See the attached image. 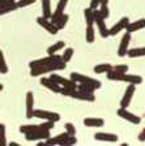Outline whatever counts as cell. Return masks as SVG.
<instances>
[{
  "instance_id": "13",
  "label": "cell",
  "mask_w": 145,
  "mask_h": 146,
  "mask_svg": "<svg viewBox=\"0 0 145 146\" xmlns=\"http://www.w3.org/2000/svg\"><path fill=\"white\" fill-rule=\"evenodd\" d=\"M130 42H131V33H126L123 36H122L120 44H119V48H118V55L120 56V58H123V56L127 55Z\"/></svg>"
},
{
  "instance_id": "15",
  "label": "cell",
  "mask_w": 145,
  "mask_h": 146,
  "mask_svg": "<svg viewBox=\"0 0 145 146\" xmlns=\"http://www.w3.org/2000/svg\"><path fill=\"white\" fill-rule=\"evenodd\" d=\"M37 22H38V25H41L43 29H46V30H47L50 34H52V35H54V34H56L57 31H59V30L56 29V26H55V25L52 24V22L50 21L48 18L38 17V18H37Z\"/></svg>"
},
{
  "instance_id": "39",
  "label": "cell",
  "mask_w": 145,
  "mask_h": 146,
  "mask_svg": "<svg viewBox=\"0 0 145 146\" xmlns=\"http://www.w3.org/2000/svg\"><path fill=\"white\" fill-rule=\"evenodd\" d=\"M139 141H141V142H144V141H145V128L142 129L141 132H140V134H139Z\"/></svg>"
},
{
  "instance_id": "32",
  "label": "cell",
  "mask_w": 145,
  "mask_h": 146,
  "mask_svg": "<svg viewBox=\"0 0 145 146\" xmlns=\"http://www.w3.org/2000/svg\"><path fill=\"white\" fill-rule=\"evenodd\" d=\"M0 73H8V65L1 51H0Z\"/></svg>"
},
{
  "instance_id": "11",
  "label": "cell",
  "mask_w": 145,
  "mask_h": 146,
  "mask_svg": "<svg viewBox=\"0 0 145 146\" xmlns=\"http://www.w3.org/2000/svg\"><path fill=\"white\" fill-rule=\"evenodd\" d=\"M50 137V131H35V132H30V133L25 134V140L26 141H43L47 140Z\"/></svg>"
},
{
  "instance_id": "4",
  "label": "cell",
  "mask_w": 145,
  "mask_h": 146,
  "mask_svg": "<svg viewBox=\"0 0 145 146\" xmlns=\"http://www.w3.org/2000/svg\"><path fill=\"white\" fill-rule=\"evenodd\" d=\"M94 22L97 24L98 31H100V34H101V36H102V38H107V36H110L109 29H107L106 22H105V18L100 15L98 9H94Z\"/></svg>"
},
{
  "instance_id": "33",
  "label": "cell",
  "mask_w": 145,
  "mask_h": 146,
  "mask_svg": "<svg viewBox=\"0 0 145 146\" xmlns=\"http://www.w3.org/2000/svg\"><path fill=\"white\" fill-rule=\"evenodd\" d=\"M98 12H100V15L102 16L105 20H106V18H109L110 11H109V7H107V5H101L100 9H98Z\"/></svg>"
},
{
  "instance_id": "34",
  "label": "cell",
  "mask_w": 145,
  "mask_h": 146,
  "mask_svg": "<svg viewBox=\"0 0 145 146\" xmlns=\"http://www.w3.org/2000/svg\"><path fill=\"white\" fill-rule=\"evenodd\" d=\"M35 3V0H20V1H16L17 4V8H24V7L31 5V4Z\"/></svg>"
},
{
  "instance_id": "22",
  "label": "cell",
  "mask_w": 145,
  "mask_h": 146,
  "mask_svg": "<svg viewBox=\"0 0 145 146\" xmlns=\"http://www.w3.org/2000/svg\"><path fill=\"white\" fill-rule=\"evenodd\" d=\"M127 56H130L131 59L145 56V47H137V48H131V50H128V51H127Z\"/></svg>"
},
{
  "instance_id": "12",
  "label": "cell",
  "mask_w": 145,
  "mask_h": 146,
  "mask_svg": "<svg viewBox=\"0 0 145 146\" xmlns=\"http://www.w3.org/2000/svg\"><path fill=\"white\" fill-rule=\"evenodd\" d=\"M128 22H130V18L128 17H122L118 22H115V25L111 27V29H109V34L110 35H116L118 33L126 30Z\"/></svg>"
},
{
  "instance_id": "27",
  "label": "cell",
  "mask_w": 145,
  "mask_h": 146,
  "mask_svg": "<svg viewBox=\"0 0 145 146\" xmlns=\"http://www.w3.org/2000/svg\"><path fill=\"white\" fill-rule=\"evenodd\" d=\"M77 90L84 91V93H94V90H97L93 85L90 84H84V82H79L77 84Z\"/></svg>"
},
{
  "instance_id": "21",
  "label": "cell",
  "mask_w": 145,
  "mask_h": 146,
  "mask_svg": "<svg viewBox=\"0 0 145 146\" xmlns=\"http://www.w3.org/2000/svg\"><path fill=\"white\" fill-rule=\"evenodd\" d=\"M64 47H65V42H64V40H57L56 43H54V44L50 46V47L47 48V54L48 55H54V54H56L57 51L63 50Z\"/></svg>"
},
{
  "instance_id": "25",
  "label": "cell",
  "mask_w": 145,
  "mask_h": 146,
  "mask_svg": "<svg viewBox=\"0 0 145 146\" xmlns=\"http://www.w3.org/2000/svg\"><path fill=\"white\" fill-rule=\"evenodd\" d=\"M111 69H112V65H111V64H107V63H105V64H98V65H96V67H94V72L98 73V74H102V73H107V72H110Z\"/></svg>"
},
{
  "instance_id": "40",
  "label": "cell",
  "mask_w": 145,
  "mask_h": 146,
  "mask_svg": "<svg viewBox=\"0 0 145 146\" xmlns=\"http://www.w3.org/2000/svg\"><path fill=\"white\" fill-rule=\"evenodd\" d=\"M109 0H100V5H107Z\"/></svg>"
},
{
  "instance_id": "8",
  "label": "cell",
  "mask_w": 145,
  "mask_h": 146,
  "mask_svg": "<svg viewBox=\"0 0 145 146\" xmlns=\"http://www.w3.org/2000/svg\"><path fill=\"white\" fill-rule=\"evenodd\" d=\"M50 78L54 80L57 85H60L64 89H77V82H75L72 78H64V77L59 76V74H51Z\"/></svg>"
},
{
  "instance_id": "28",
  "label": "cell",
  "mask_w": 145,
  "mask_h": 146,
  "mask_svg": "<svg viewBox=\"0 0 145 146\" xmlns=\"http://www.w3.org/2000/svg\"><path fill=\"white\" fill-rule=\"evenodd\" d=\"M85 38H86V42L88 43H93L96 39V33H94V27L93 25H88L86 27V34H85Z\"/></svg>"
},
{
  "instance_id": "31",
  "label": "cell",
  "mask_w": 145,
  "mask_h": 146,
  "mask_svg": "<svg viewBox=\"0 0 145 146\" xmlns=\"http://www.w3.org/2000/svg\"><path fill=\"white\" fill-rule=\"evenodd\" d=\"M7 137H5V125L0 124V146L7 145Z\"/></svg>"
},
{
  "instance_id": "18",
  "label": "cell",
  "mask_w": 145,
  "mask_h": 146,
  "mask_svg": "<svg viewBox=\"0 0 145 146\" xmlns=\"http://www.w3.org/2000/svg\"><path fill=\"white\" fill-rule=\"evenodd\" d=\"M94 138L97 141H107V142H116L118 141V136L114 133H103V132H98L94 134Z\"/></svg>"
},
{
  "instance_id": "10",
  "label": "cell",
  "mask_w": 145,
  "mask_h": 146,
  "mask_svg": "<svg viewBox=\"0 0 145 146\" xmlns=\"http://www.w3.org/2000/svg\"><path fill=\"white\" fill-rule=\"evenodd\" d=\"M118 116H120L122 119L132 123V124H140V121H141V117H140V116H136L135 113L127 111V108H122V107L118 110Z\"/></svg>"
},
{
  "instance_id": "3",
  "label": "cell",
  "mask_w": 145,
  "mask_h": 146,
  "mask_svg": "<svg viewBox=\"0 0 145 146\" xmlns=\"http://www.w3.org/2000/svg\"><path fill=\"white\" fill-rule=\"evenodd\" d=\"M60 94L65 95V97H71L75 98V99H80V100H86V102H94L96 97H94V93H84V91H80L77 89H60Z\"/></svg>"
},
{
  "instance_id": "16",
  "label": "cell",
  "mask_w": 145,
  "mask_h": 146,
  "mask_svg": "<svg viewBox=\"0 0 145 146\" xmlns=\"http://www.w3.org/2000/svg\"><path fill=\"white\" fill-rule=\"evenodd\" d=\"M141 29H145V18H140V20H137L135 22H128L127 27H126L127 33H131V34L137 30H141Z\"/></svg>"
},
{
  "instance_id": "1",
  "label": "cell",
  "mask_w": 145,
  "mask_h": 146,
  "mask_svg": "<svg viewBox=\"0 0 145 146\" xmlns=\"http://www.w3.org/2000/svg\"><path fill=\"white\" fill-rule=\"evenodd\" d=\"M107 78L110 81H122V82H128V84H133V85H139L142 82V78L137 74H127V73H119L115 70H110L106 73Z\"/></svg>"
},
{
  "instance_id": "23",
  "label": "cell",
  "mask_w": 145,
  "mask_h": 146,
  "mask_svg": "<svg viewBox=\"0 0 145 146\" xmlns=\"http://www.w3.org/2000/svg\"><path fill=\"white\" fill-rule=\"evenodd\" d=\"M68 18H69V17H68V15L63 13V15L59 16V17H57L56 20H55V21L52 22V24H54L55 26H56L57 30H60V29H63V27L67 25V22H68Z\"/></svg>"
},
{
  "instance_id": "29",
  "label": "cell",
  "mask_w": 145,
  "mask_h": 146,
  "mask_svg": "<svg viewBox=\"0 0 145 146\" xmlns=\"http://www.w3.org/2000/svg\"><path fill=\"white\" fill-rule=\"evenodd\" d=\"M73 54H75V51H73V48H65L63 52V55H61V61H64V63H68V61L72 59Z\"/></svg>"
},
{
  "instance_id": "7",
  "label": "cell",
  "mask_w": 145,
  "mask_h": 146,
  "mask_svg": "<svg viewBox=\"0 0 145 146\" xmlns=\"http://www.w3.org/2000/svg\"><path fill=\"white\" fill-rule=\"evenodd\" d=\"M61 60V56L60 55H48L47 58H42V59H38V60H33L29 63V67L30 68H35V67H41V65H46V64H51L55 63V61H60Z\"/></svg>"
},
{
  "instance_id": "19",
  "label": "cell",
  "mask_w": 145,
  "mask_h": 146,
  "mask_svg": "<svg viewBox=\"0 0 145 146\" xmlns=\"http://www.w3.org/2000/svg\"><path fill=\"white\" fill-rule=\"evenodd\" d=\"M84 125L89 128H101L105 125V120L100 117H86L84 119Z\"/></svg>"
},
{
  "instance_id": "36",
  "label": "cell",
  "mask_w": 145,
  "mask_h": 146,
  "mask_svg": "<svg viewBox=\"0 0 145 146\" xmlns=\"http://www.w3.org/2000/svg\"><path fill=\"white\" fill-rule=\"evenodd\" d=\"M112 70L119 72V73H127L128 67L126 65V64H123V65H115V67H112Z\"/></svg>"
},
{
  "instance_id": "41",
  "label": "cell",
  "mask_w": 145,
  "mask_h": 146,
  "mask_svg": "<svg viewBox=\"0 0 145 146\" xmlns=\"http://www.w3.org/2000/svg\"><path fill=\"white\" fill-rule=\"evenodd\" d=\"M9 145H11V146H18V143L17 142H11Z\"/></svg>"
},
{
  "instance_id": "37",
  "label": "cell",
  "mask_w": 145,
  "mask_h": 146,
  "mask_svg": "<svg viewBox=\"0 0 145 146\" xmlns=\"http://www.w3.org/2000/svg\"><path fill=\"white\" fill-rule=\"evenodd\" d=\"M12 3H16V0H0V8L9 5V4H12Z\"/></svg>"
},
{
  "instance_id": "5",
  "label": "cell",
  "mask_w": 145,
  "mask_h": 146,
  "mask_svg": "<svg viewBox=\"0 0 145 146\" xmlns=\"http://www.w3.org/2000/svg\"><path fill=\"white\" fill-rule=\"evenodd\" d=\"M33 117L43 119V120H50V121H54V123L60 120V115H59V113L51 112V111H45V110H34Z\"/></svg>"
},
{
  "instance_id": "2",
  "label": "cell",
  "mask_w": 145,
  "mask_h": 146,
  "mask_svg": "<svg viewBox=\"0 0 145 146\" xmlns=\"http://www.w3.org/2000/svg\"><path fill=\"white\" fill-rule=\"evenodd\" d=\"M64 68H65V63L60 60L51 64H46V65H41V67L30 68V74L33 77H38L45 74V73H50V72H54V70H61Z\"/></svg>"
},
{
  "instance_id": "42",
  "label": "cell",
  "mask_w": 145,
  "mask_h": 146,
  "mask_svg": "<svg viewBox=\"0 0 145 146\" xmlns=\"http://www.w3.org/2000/svg\"><path fill=\"white\" fill-rule=\"evenodd\" d=\"M3 90V85H1V82H0V91Z\"/></svg>"
},
{
  "instance_id": "9",
  "label": "cell",
  "mask_w": 145,
  "mask_h": 146,
  "mask_svg": "<svg viewBox=\"0 0 145 146\" xmlns=\"http://www.w3.org/2000/svg\"><path fill=\"white\" fill-rule=\"evenodd\" d=\"M135 91H136V85H133V84H130L126 91H124V95L120 100V107L122 108H127L128 106L131 104V100L133 98V94H135Z\"/></svg>"
},
{
  "instance_id": "35",
  "label": "cell",
  "mask_w": 145,
  "mask_h": 146,
  "mask_svg": "<svg viewBox=\"0 0 145 146\" xmlns=\"http://www.w3.org/2000/svg\"><path fill=\"white\" fill-rule=\"evenodd\" d=\"M65 132L69 134V136H75V134H76L75 125H73L72 123H67V124H65Z\"/></svg>"
},
{
  "instance_id": "30",
  "label": "cell",
  "mask_w": 145,
  "mask_h": 146,
  "mask_svg": "<svg viewBox=\"0 0 145 146\" xmlns=\"http://www.w3.org/2000/svg\"><path fill=\"white\" fill-rule=\"evenodd\" d=\"M16 9H17V4L12 3V4H9V5H5V7H3V8H0V15H7V13L13 12Z\"/></svg>"
},
{
  "instance_id": "17",
  "label": "cell",
  "mask_w": 145,
  "mask_h": 146,
  "mask_svg": "<svg viewBox=\"0 0 145 146\" xmlns=\"http://www.w3.org/2000/svg\"><path fill=\"white\" fill-rule=\"evenodd\" d=\"M33 111H34V95L31 91L26 93V117L31 119L33 117Z\"/></svg>"
},
{
  "instance_id": "38",
  "label": "cell",
  "mask_w": 145,
  "mask_h": 146,
  "mask_svg": "<svg viewBox=\"0 0 145 146\" xmlns=\"http://www.w3.org/2000/svg\"><path fill=\"white\" fill-rule=\"evenodd\" d=\"M98 7H100V0H90V7H89V8L97 9Z\"/></svg>"
},
{
  "instance_id": "24",
  "label": "cell",
  "mask_w": 145,
  "mask_h": 146,
  "mask_svg": "<svg viewBox=\"0 0 145 146\" xmlns=\"http://www.w3.org/2000/svg\"><path fill=\"white\" fill-rule=\"evenodd\" d=\"M42 12H43V17L48 18L51 17V0H42Z\"/></svg>"
},
{
  "instance_id": "26",
  "label": "cell",
  "mask_w": 145,
  "mask_h": 146,
  "mask_svg": "<svg viewBox=\"0 0 145 146\" xmlns=\"http://www.w3.org/2000/svg\"><path fill=\"white\" fill-rule=\"evenodd\" d=\"M84 17H85L86 24H88V25H93L94 24V9H92V8L84 9Z\"/></svg>"
},
{
  "instance_id": "20",
  "label": "cell",
  "mask_w": 145,
  "mask_h": 146,
  "mask_svg": "<svg viewBox=\"0 0 145 146\" xmlns=\"http://www.w3.org/2000/svg\"><path fill=\"white\" fill-rule=\"evenodd\" d=\"M67 3H68V0H59V3H57V7H56V9H55V12L52 13L51 17H50V21L54 22L55 20H56V18L59 17V16L63 15L64 9H65Z\"/></svg>"
},
{
  "instance_id": "14",
  "label": "cell",
  "mask_w": 145,
  "mask_h": 146,
  "mask_svg": "<svg viewBox=\"0 0 145 146\" xmlns=\"http://www.w3.org/2000/svg\"><path fill=\"white\" fill-rule=\"evenodd\" d=\"M41 85L45 86L48 90H51L52 93H60V89H61V86L57 85L56 82L54 80H51L50 77H42L41 78Z\"/></svg>"
},
{
  "instance_id": "6",
  "label": "cell",
  "mask_w": 145,
  "mask_h": 146,
  "mask_svg": "<svg viewBox=\"0 0 145 146\" xmlns=\"http://www.w3.org/2000/svg\"><path fill=\"white\" fill-rule=\"evenodd\" d=\"M71 78L75 82H84V84H90V85H93L96 89H100L101 88V81H98V80H94L92 78V77H88V76H84V74H81V73H71Z\"/></svg>"
}]
</instances>
